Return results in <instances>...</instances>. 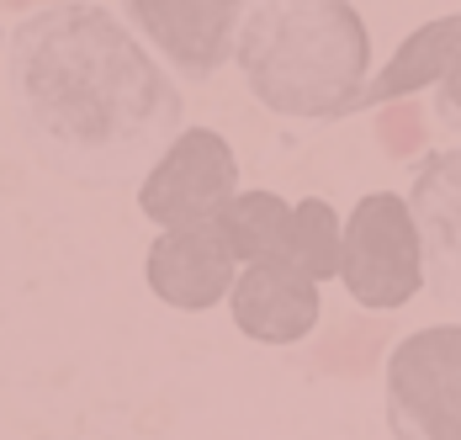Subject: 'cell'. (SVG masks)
I'll return each instance as SVG.
<instances>
[{"mask_svg": "<svg viewBox=\"0 0 461 440\" xmlns=\"http://www.w3.org/2000/svg\"><path fill=\"white\" fill-rule=\"evenodd\" d=\"M5 90L22 143L91 191L143 180L181 138V86L112 11L86 0L43 5L11 27Z\"/></svg>", "mask_w": 461, "mask_h": 440, "instance_id": "obj_1", "label": "cell"}, {"mask_svg": "<svg viewBox=\"0 0 461 440\" xmlns=\"http://www.w3.org/2000/svg\"><path fill=\"white\" fill-rule=\"evenodd\" d=\"M233 59L266 112L303 123L361 112L371 86V38L350 0H255Z\"/></svg>", "mask_w": 461, "mask_h": 440, "instance_id": "obj_2", "label": "cell"}, {"mask_svg": "<svg viewBox=\"0 0 461 440\" xmlns=\"http://www.w3.org/2000/svg\"><path fill=\"white\" fill-rule=\"evenodd\" d=\"M223 234L239 265H286L319 287L329 276H339L345 223L323 197L286 207L276 191H239L233 207L223 213Z\"/></svg>", "mask_w": 461, "mask_h": 440, "instance_id": "obj_3", "label": "cell"}, {"mask_svg": "<svg viewBox=\"0 0 461 440\" xmlns=\"http://www.w3.org/2000/svg\"><path fill=\"white\" fill-rule=\"evenodd\" d=\"M339 281L345 292L371 313L403 308L424 287V239L403 197L371 191L345 218V250H339Z\"/></svg>", "mask_w": 461, "mask_h": 440, "instance_id": "obj_4", "label": "cell"}, {"mask_svg": "<svg viewBox=\"0 0 461 440\" xmlns=\"http://www.w3.org/2000/svg\"><path fill=\"white\" fill-rule=\"evenodd\" d=\"M393 440H461V324L414 329L387 355Z\"/></svg>", "mask_w": 461, "mask_h": 440, "instance_id": "obj_5", "label": "cell"}, {"mask_svg": "<svg viewBox=\"0 0 461 440\" xmlns=\"http://www.w3.org/2000/svg\"><path fill=\"white\" fill-rule=\"evenodd\" d=\"M233 197H239V160H233L229 138L212 128H185L139 186L143 218L159 228L223 223Z\"/></svg>", "mask_w": 461, "mask_h": 440, "instance_id": "obj_6", "label": "cell"}, {"mask_svg": "<svg viewBox=\"0 0 461 440\" xmlns=\"http://www.w3.org/2000/svg\"><path fill=\"white\" fill-rule=\"evenodd\" d=\"M122 16L181 80H212L239 48L244 0H122Z\"/></svg>", "mask_w": 461, "mask_h": 440, "instance_id": "obj_7", "label": "cell"}, {"mask_svg": "<svg viewBox=\"0 0 461 440\" xmlns=\"http://www.w3.org/2000/svg\"><path fill=\"white\" fill-rule=\"evenodd\" d=\"M149 292L170 308L202 313L218 308L239 281V255H233L223 223H196V228H165L149 244Z\"/></svg>", "mask_w": 461, "mask_h": 440, "instance_id": "obj_8", "label": "cell"}, {"mask_svg": "<svg viewBox=\"0 0 461 440\" xmlns=\"http://www.w3.org/2000/svg\"><path fill=\"white\" fill-rule=\"evenodd\" d=\"M409 213L424 239V287L461 313V149L424 154L409 186Z\"/></svg>", "mask_w": 461, "mask_h": 440, "instance_id": "obj_9", "label": "cell"}, {"mask_svg": "<svg viewBox=\"0 0 461 440\" xmlns=\"http://www.w3.org/2000/svg\"><path fill=\"white\" fill-rule=\"evenodd\" d=\"M229 313L239 324V335H249L260 345H297L319 329L323 298L319 281H308L286 265H239Z\"/></svg>", "mask_w": 461, "mask_h": 440, "instance_id": "obj_10", "label": "cell"}, {"mask_svg": "<svg viewBox=\"0 0 461 440\" xmlns=\"http://www.w3.org/2000/svg\"><path fill=\"white\" fill-rule=\"evenodd\" d=\"M461 53V11L424 22L419 32H409L398 53L387 59V69L376 75L361 96V106H382V101H403L419 86H440V75L451 69V59Z\"/></svg>", "mask_w": 461, "mask_h": 440, "instance_id": "obj_11", "label": "cell"}, {"mask_svg": "<svg viewBox=\"0 0 461 440\" xmlns=\"http://www.w3.org/2000/svg\"><path fill=\"white\" fill-rule=\"evenodd\" d=\"M435 117L451 133H461V53L451 59V69H446L440 86H435Z\"/></svg>", "mask_w": 461, "mask_h": 440, "instance_id": "obj_12", "label": "cell"}, {"mask_svg": "<svg viewBox=\"0 0 461 440\" xmlns=\"http://www.w3.org/2000/svg\"><path fill=\"white\" fill-rule=\"evenodd\" d=\"M382 138H387V154H393V160H398V154H414L419 128H414V112H409V101H398V106L382 117Z\"/></svg>", "mask_w": 461, "mask_h": 440, "instance_id": "obj_13", "label": "cell"}]
</instances>
